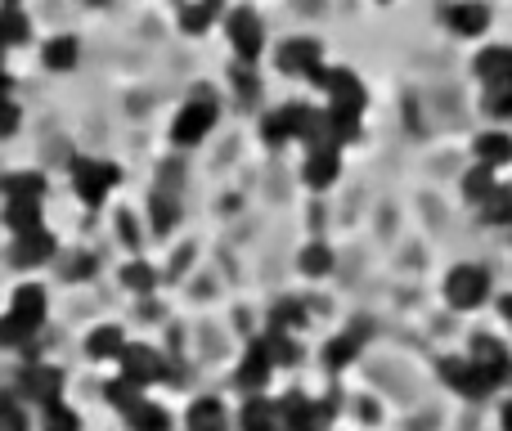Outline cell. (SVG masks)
Returning a JSON list of instances; mask_svg holds the SVG:
<instances>
[{
    "mask_svg": "<svg viewBox=\"0 0 512 431\" xmlns=\"http://www.w3.org/2000/svg\"><path fill=\"white\" fill-rule=\"evenodd\" d=\"M495 189H499L495 171H490V167H481V162H477V167L468 171V176H463V194H468V198H472V203H477V207L486 203V198L495 194Z\"/></svg>",
    "mask_w": 512,
    "mask_h": 431,
    "instance_id": "d4e9b609",
    "label": "cell"
},
{
    "mask_svg": "<svg viewBox=\"0 0 512 431\" xmlns=\"http://www.w3.org/2000/svg\"><path fill=\"white\" fill-rule=\"evenodd\" d=\"M216 14H221V0H189V5L180 9V27H185L189 36H203Z\"/></svg>",
    "mask_w": 512,
    "mask_h": 431,
    "instance_id": "7402d4cb",
    "label": "cell"
},
{
    "mask_svg": "<svg viewBox=\"0 0 512 431\" xmlns=\"http://www.w3.org/2000/svg\"><path fill=\"white\" fill-rule=\"evenodd\" d=\"M18 396L32 400V405H59L63 400V373L54 364H27L23 378H18Z\"/></svg>",
    "mask_w": 512,
    "mask_h": 431,
    "instance_id": "52a82bcc",
    "label": "cell"
},
{
    "mask_svg": "<svg viewBox=\"0 0 512 431\" xmlns=\"http://www.w3.org/2000/svg\"><path fill=\"white\" fill-rule=\"evenodd\" d=\"M301 176H306L310 189H328L337 176H342V153H337V149H310Z\"/></svg>",
    "mask_w": 512,
    "mask_h": 431,
    "instance_id": "9a60e30c",
    "label": "cell"
},
{
    "mask_svg": "<svg viewBox=\"0 0 512 431\" xmlns=\"http://www.w3.org/2000/svg\"><path fill=\"white\" fill-rule=\"evenodd\" d=\"M18 126H23V108L14 99H0V140H9Z\"/></svg>",
    "mask_w": 512,
    "mask_h": 431,
    "instance_id": "f35d334b",
    "label": "cell"
},
{
    "mask_svg": "<svg viewBox=\"0 0 512 431\" xmlns=\"http://www.w3.org/2000/svg\"><path fill=\"white\" fill-rule=\"evenodd\" d=\"M468 360H472V364H481V369H486L490 378L499 382V387H504V382L512 378V360H508V351L495 342V337H472Z\"/></svg>",
    "mask_w": 512,
    "mask_h": 431,
    "instance_id": "4fadbf2b",
    "label": "cell"
},
{
    "mask_svg": "<svg viewBox=\"0 0 512 431\" xmlns=\"http://www.w3.org/2000/svg\"><path fill=\"white\" fill-rule=\"evenodd\" d=\"M378 5H391V0H378Z\"/></svg>",
    "mask_w": 512,
    "mask_h": 431,
    "instance_id": "bcb514c9",
    "label": "cell"
},
{
    "mask_svg": "<svg viewBox=\"0 0 512 431\" xmlns=\"http://www.w3.org/2000/svg\"><path fill=\"white\" fill-rule=\"evenodd\" d=\"M355 355H360V328H355V333L333 337V342L324 346V364H328V369H346Z\"/></svg>",
    "mask_w": 512,
    "mask_h": 431,
    "instance_id": "cb8c5ba5",
    "label": "cell"
},
{
    "mask_svg": "<svg viewBox=\"0 0 512 431\" xmlns=\"http://www.w3.org/2000/svg\"><path fill=\"white\" fill-rule=\"evenodd\" d=\"M270 373H274V355H270V346H265V337H261V342H252L248 351H243V364H239V373H234V382L256 396V391L270 382Z\"/></svg>",
    "mask_w": 512,
    "mask_h": 431,
    "instance_id": "30bf717a",
    "label": "cell"
},
{
    "mask_svg": "<svg viewBox=\"0 0 512 431\" xmlns=\"http://www.w3.org/2000/svg\"><path fill=\"white\" fill-rule=\"evenodd\" d=\"M212 126H216L212 99H189L176 113V122H171V144H176V149H194V144H203L207 135H212Z\"/></svg>",
    "mask_w": 512,
    "mask_h": 431,
    "instance_id": "277c9868",
    "label": "cell"
},
{
    "mask_svg": "<svg viewBox=\"0 0 512 431\" xmlns=\"http://www.w3.org/2000/svg\"><path fill=\"white\" fill-rule=\"evenodd\" d=\"M117 176L122 171L113 167V162H95V158H72V189H77V198L86 207H99L108 194H113Z\"/></svg>",
    "mask_w": 512,
    "mask_h": 431,
    "instance_id": "7a4b0ae2",
    "label": "cell"
},
{
    "mask_svg": "<svg viewBox=\"0 0 512 431\" xmlns=\"http://www.w3.org/2000/svg\"><path fill=\"white\" fill-rule=\"evenodd\" d=\"M0 36H5V45H27L32 23H27L18 9H0Z\"/></svg>",
    "mask_w": 512,
    "mask_h": 431,
    "instance_id": "d6a6232c",
    "label": "cell"
},
{
    "mask_svg": "<svg viewBox=\"0 0 512 431\" xmlns=\"http://www.w3.org/2000/svg\"><path fill=\"white\" fill-rule=\"evenodd\" d=\"M0 99H9V77H5V68H0Z\"/></svg>",
    "mask_w": 512,
    "mask_h": 431,
    "instance_id": "7bdbcfd3",
    "label": "cell"
},
{
    "mask_svg": "<svg viewBox=\"0 0 512 431\" xmlns=\"http://www.w3.org/2000/svg\"><path fill=\"white\" fill-rule=\"evenodd\" d=\"M140 382H131V378H117V382H108V387H104V396H108V405H113V409H122V414H131V409L135 405H140Z\"/></svg>",
    "mask_w": 512,
    "mask_h": 431,
    "instance_id": "83f0119b",
    "label": "cell"
},
{
    "mask_svg": "<svg viewBox=\"0 0 512 431\" xmlns=\"http://www.w3.org/2000/svg\"><path fill=\"white\" fill-rule=\"evenodd\" d=\"M5 225L14 229V234L41 229V203H5Z\"/></svg>",
    "mask_w": 512,
    "mask_h": 431,
    "instance_id": "484cf974",
    "label": "cell"
},
{
    "mask_svg": "<svg viewBox=\"0 0 512 431\" xmlns=\"http://www.w3.org/2000/svg\"><path fill=\"white\" fill-rule=\"evenodd\" d=\"M149 216H153V229H158V234H167V229H171V225H176L180 207H176V203H171V198L153 194V203H149Z\"/></svg>",
    "mask_w": 512,
    "mask_h": 431,
    "instance_id": "8d00e7d4",
    "label": "cell"
},
{
    "mask_svg": "<svg viewBox=\"0 0 512 431\" xmlns=\"http://www.w3.org/2000/svg\"><path fill=\"white\" fill-rule=\"evenodd\" d=\"M63 274H68V279H90V274H95V261H90V256H77V261H63Z\"/></svg>",
    "mask_w": 512,
    "mask_h": 431,
    "instance_id": "ab89813d",
    "label": "cell"
},
{
    "mask_svg": "<svg viewBox=\"0 0 512 431\" xmlns=\"http://www.w3.org/2000/svg\"><path fill=\"white\" fill-rule=\"evenodd\" d=\"M315 68H319V45L310 41V36H292V41H283L279 72H288V77H310Z\"/></svg>",
    "mask_w": 512,
    "mask_h": 431,
    "instance_id": "7c38bea8",
    "label": "cell"
},
{
    "mask_svg": "<svg viewBox=\"0 0 512 431\" xmlns=\"http://www.w3.org/2000/svg\"><path fill=\"white\" fill-rule=\"evenodd\" d=\"M225 36H230L234 54H239V63H256V54H261L265 45V23L256 18V9H234L230 18H225Z\"/></svg>",
    "mask_w": 512,
    "mask_h": 431,
    "instance_id": "8992f818",
    "label": "cell"
},
{
    "mask_svg": "<svg viewBox=\"0 0 512 431\" xmlns=\"http://www.w3.org/2000/svg\"><path fill=\"white\" fill-rule=\"evenodd\" d=\"M490 297V270L486 265H454L445 274V301L454 310H477Z\"/></svg>",
    "mask_w": 512,
    "mask_h": 431,
    "instance_id": "6da1fadb",
    "label": "cell"
},
{
    "mask_svg": "<svg viewBox=\"0 0 512 431\" xmlns=\"http://www.w3.org/2000/svg\"><path fill=\"white\" fill-rule=\"evenodd\" d=\"M122 378L149 387V382H162V378H171V373H167V360H162L153 346H131V342H126V351H122Z\"/></svg>",
    "mask_w": 512,
    "mask_h": 431,
    "instance_id": "ba28073f",
    "label": "cell"
},
{
    "mask_svg": "<svg viewBox=\"0 0 512 431\" xmlns=\"http://www.w3.org/2000/svg\"><path fill=\"white\" fill-rule=\"evenodd\" d=\"M486 113L490 117H512V86H490L486 90Z\"/></svg>",
    "mask_w": 512,
    "mask_h": 431,
    "instance_id": "74e56055",
    "label": "cell"
},
{
    "mask_svg": "<svg viewBox=\"0 0 512 431\" xmlns=\"http://www.w3.org/2000/svg\"><path fill=\"white\" fill-rule=\"evenodd\" d=\"M36 337V328H27L18 315H0V346L5 351H18V346H27Z\"/></svg>",
    "mask_w": 512,
    "mask_h": 431,
    "instance_id": "1f68e13d",
    "label": "cell"
},
{
    "mask_svg": "<svg viewBox=\"0 0 512 431\" xmlns=\"http://www.w3.org/2000/svg\"><path fill=\"white\" fill-rule=\"evenodd\" d=\"M122 283H126V288H131V292H153V283H158V274H153L144 261H131V265H126V270H122Z\"/></svg>",
    "mask_w": 512,
    "mask_h": 431,
    "instance_id": "d590c367",
    "label": "cell"
},
{
    "mask_svg": "<svg viewBox=\"0 0 512 431\" xmlns=\"http://www.w3.org/2000/svg\"><path fill=\"white\" fill-rule=\"evenodd\" d=\"M499 423H504V431H512V400H508L504 409H499Z\"/></svg>",
    "mask_w": 512,
    "mask_h": 431,
    "instance_id": "b9f144b4",
    "label": "cell"
},
{
    "mask_svg": "<svg viewBox=\"0 0 512 431\" xmlns=\"http://www.w3.org/2000/svg\"><path fill=\"white\" fill-rule=\"evenodd\" d=\"M499 315H504V324L512 328V292H504V297H499Z\"/></svg>",
    "mask_w": 512,
    "mask_h": 431,
    "instance_id": "60d3db41",
    "label": "cell"
},
{
    "mask_svg": "<svg viewBox=\"0 0 512 431\" xmlns=\"http://www.w3.org/2000/svg\"><path fill=\"white\" fill-rule=\"evenodd\" d=\"M45 310H50V297H45V288H36V283H23V288L14 292V301H9V315H18L27 328H36V333H41V324H45Z\"/></svg>",
    "mask_w": 512,
    "mask_h": 431,
    "instance_id": "5bb4252c",
    "label": "cell"
},
{
    "mask_svg": "<svg viewBox=\"0 0 512 431\" xmlns=\"http://www.w3.org/2000/svg\"><path fill=\"white\" fill-rule=\"evenodd\" d=\"M477 162L481 167H508L512 162V140L504 131H486V135H477Z\"/></svg>",
    "mask_w": 512,
    "mask_h": 431,
    "instance_id": "44dd1931",
    "label": "cell"
},
{
    "mask_svg": "<svg viewBox=\"0 0 512 431\" xmlns=\"http://www.w3.org/2000/svg\"><path fill=\"white\" fill-rule=\"evenodd\" d=\"M441 378H445V387H454L459 396H468V400H481V396H490V391L499 387V382L490 378L481 364H472L468 355H445V360H441Z\"/></svg>",
    "mask_w": 512,
    "mask_h": 431,
    "instance_id": "5b68a950",
    "label": "cell"
},
{
    "mask_svg": "<svg viewBox=\"0 0 512 431\" xmlns=\"http://www.w3.org/2000/svg\"><path fill=\"white\" fill-rule=\"evenodd\" d=\"M234 90H239L243 104H256V95H261V77L252 72V63H234Z\"/></svg>",
    "mask_w": 512,
    "mask_h": 431,
    "instance_id": "e575fe53",
    "label": "cell"
},
{
    "mask_svg": "<svg viewBox=\"0 0 512 431\" xmlns=\"http://www.w3.org/2000/svg\"><path fill=\"white\" fill-rule=\"evenodd\" d=\"M41 59H45V68H50V72H72V68H77V59H81L77 36H50V41H45V50H41Z\"/></svg>",
    "mask_w": 512,
    "mask_h": 431,
    "instance_id": "d6986e66",
    "label": "cell"
},
{
    "mask_svg": "<svg viewBox=\"0 0 512 431\" xmlns=\"http://www.w3.org/2000/svg\"><path fill=\"white\" fill-rule=\"evenodd\" d=\"M445 23H450L454 36H486L490 9L481 5V0H454V5L445 9Z\"/></svg>",
    "mask_w": 512,
    "mask_h": 431,
    "instance_id": "8fae6325",
    "label": "cell"
},
{
    "mask_svg": "<svg viewBox=\"0 0 512 431\" xmlns=\"http://www.w3.org/2000/svg\"><path fill=\"white\" fill-rule=\"evenodd\" d=\"M0 54H5V36H0Z\"/></svg>",
    "mask_w": 512,
    "mask_h": 431,
    "instance_id": "f6af8a7d",
    "label": "cell"
},
{
    "mask_svg": "<svg viewBox=\"0 0 512 431\" xmlns=\"http://www.w3.org/2000/svg\"><path fill=\"white\" fill-rule=\"evenodd\" d=\"M310 81L324 90L333 108H346V113L364 117V86H360V77H355L351 68H324V63H319V68L310 72Z\"/></svg>",
    "mask_w": 512,
    "mask_h": 431,
    "instance_id": "3957f363",
    "label": "cell"
},
{
    "mask_svg": "<svg viewBox=\"0 0 512 431\" xmlns=\"http://www.w3.org/2000/svg\"><path fill=\"white\" fill-rule=\"evenodd\" d=\"M126 423H131V431H171V414L162 405H153L149 396L140 400V405L126 414Z\"/></svg>",
    "mask_w": 512,
    "mask_h": 431,
    "instance_id": "603a6c76",
    "label": "cell"
},
{
    "mask_svg": "<svg viewBox=\"0 0 512 431\" xmlns=\"http://www.w3.org/2000/svg\"><path fill=\"white\" fill-rule=\"evenodd\" d=\"M86 5H108V0H86Z\"/></svg>",
    "mask_w": 512,
    "mask_h": 431,
    "instance_id": "ee69618b",
    "label": "cell"
},
{
    "mask_svg": "<svg viewBox=\"0 0 512 431\" xmlns=\"http://www.w3.org/2000/svg\"><path fill=\"white\" fill-rule=\"evenodd\" d=\"M54 252H59V243H54L50 229H32V234H14V247H9V261L18 265V270H32V265H45L54 261Z\"/></svg>",
    "mask_w": 512,
    "mask_h": 431,
    "instance_id": "9c48e42d",
    "label": "cell"
},
{
    "mask_svg": "<svg viewBox=\"0 0 512 431\" xmlns=\"http://www.w3.org/2000/svg\"><path fill=\"white\" fill-rule=\"evenodd\" d=\"M239 431H283L279 405H270L265 396H248V405L239 414Z\"/></svg>",
    "mask_w": 512,
    "mask_h": 431,
    "instance_id": "2e32d148",
    "label": "cell"
},
{
    "mask_svg": "<svg viewBox=\"0 0 512 431\" xmlns=\"http://www.w3.org/2000/svg\"><path fill=\"white\" fill-rule=\"evenodd\" d=\"M0 194H5V203H41L45 180L32 171H14V176H0Z\"/></svg>",
    "mask_w": 512,
    "mask_h": 431,
    "instance_id": "e0dca14e",
    "label": "cell"
},
{
    "mask_svg": "<svg viewBox=\"0 0 512 431\" xmlns=\"http://www.w3.org/2000/svg\"><path fill=\"white\" fill-rule=\"evenodd\" d=\"M41 431H81V418L59 400V405H45L41 409Z\"/></svg>",
    "mask_w": 512,
    "mask_h": 431,
    "instance_id": "836d02e7",
    "label": "cell"
},
{
    "mask_svg": "<svg viewBox=\"0 0 512 431\" xmlns=\"http://www.w3.org/2000/svg\"><path fill=\"white\" fill-rule=\"evenodd\" d=\"M122 351H126V337H122V328L117 324H104V328H95V333L86 337L90 360H122Z\"/></svg>",
    "mask_w": 512,
    "mask_h": 431,
    "instance_id": "ffe728a7",
    "label": "cell"
},
{
    "mask_svg": "<svg viewBox=\"0 0 512 431\" xmlns=\"http://www.w3.org/2000/svg\"><path fill=\"white\" fill-rule=\"evenodd\" d=\"M481 220H486V225H512V189L508 185H499L495 194L481 203Z\"/></svg>",
    "mask_w": 512,
    "mask_h": 431,
    "instance_id": "4316f807",
    "label": "cell"
},
{
    "mask_svg": "<svg viewBox=\"0 0 512 431\" xmlns=\"http://www.w3.org/2000/svg\"><path fill=\"white\" fill-rule=\"evenodd\" d=\"M301 274H310V279H319V274H328L333 270V252H328L324 243H306L301 247Z\"/></svg>",
    "mask_w": 512,
    "mask_h": 431,
    "instance_id": "4dcf8cb0",
    "label": "cell"
},
{
    "mask_svg": "<svg viewBox=\"0 0 512 431\" xmlns=\"http://www.w3.org/2000/svg\"><path fill=\"white\" fill-rule=\"evenodd\" d=\"M189 431H225L230 427V414H225V405L216 396H203V400H194L189 405Z\"/></svg>",
    "mask_w": 512,
    "mask_h": 431,
    "instance_id": "ac0fdd59",
    "label": "cell"
},
{
    "mask_svg": "<svg viewBox=\"0 0 512 431\" xmlns=\"http://www.w3.org/2000/svg\"><path fill=\"white\" fill-rule=\"evenodd\" d=\"M270 324H274V333H297V328H306V306L301 301H279L270 310Z\"/></svg>",
    "mask_w": 512,
    "mask_h": 431,
    "instance_id": "f1b7e54d",
    "label": "cell"
},
{
    "mask_svg": "<svg viewBox=\"0 0 512 431\" xmlns=\"http://www.w3.org/2000/svg\"><path fill=\"white\" fill-rule=\"evenodd\" d=\"M0 431H27V409L18 391H0Z\"/></svg>",
    "mask_w": 512,
    "mask_h": 431,
    "instance_id": "f546056e",
    "label": "cell"
}]
</instances>
